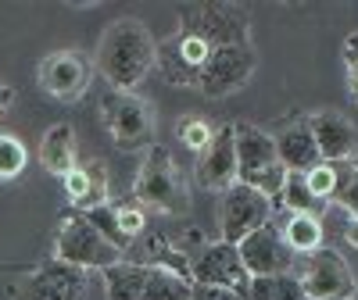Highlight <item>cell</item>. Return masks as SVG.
I'll use <instances>...</instances> for the list:
<instances>
[{
    "mask_svg": "<svg viewBox=\"0 0 358 300\" xmlns=\"http://www.w3.org/2000/svg\"><path fill=\"white\" fill-rule=\"evenodd\" d=\"M86 293H90L86 272L47 261L25 276V283L15 290V300H86Z\"/></svg>",
    "mask_w": 358,
    "mask_h": 300,
    "instance_id": "5bb4252c",
    "label": "cell"
},
{
    "mask_svg": "<svg viewBox=\"0 0 358 300\" xmlns=\"http://www.w3.org/2000/svg\"><path fill=\"white\" fill-rule=\"evenodd\" d=\"M351 168H355L351 161H348V165H330V161H319L315 168H308V172H305V186H308L312 200H315V204H322V200H334V197H341V190H344V183H348Z\"/></svg>",
    "mask_w": 358,
    "mask_h": 300,
    "instance_id": "44dd1931",
    "label": "cell"
},
{
    "mask_svg": "<svg viewBox=\"0 0 358 300\" xmlns=\"http://www.w3.org/2000/svg\"><path fill=\"white\" fill-rule=\"evenodd\" d=\"M197 183L212 193H226L236 183V143L233 126H219L212 143L197 154Z\"/></svg>",
    "mask_w": 358,
    "mask_h": 300,
    "instance_id": "2e32d148",
    "label": "cell"
},
{
    "mask_svg": "<svg viewBox=\"0 0 358 300\" xmlns=\"http://www.w3.org/2000/svg\"><path fill=\"white\" fill-rule=\"evenodd\" d=\"M297 283L305 290V300H351L358 290L348 261L330 247H319L315 254H305Z\"/></svg>",
    "mask_w": 358,
    "mask_h": 300,
    "instance_id": "30bf717a",
    "label": "cell"
},
{
    "mask_svg": "<svg viewBox=\"0 0 358 300\" xmlns=\"http://www.w3.org/2000/svg\"><path fill=\"white\" fill-rule=\"evenodd\" d=\"M40 161L50 175H69L76 168V133L69 122H57L43 133V143H40Z\"/></svg>",
    "mask_w": 358,
    "mask_h": 300,
    "instance_id": "d6986e66",
    "label": "cell"
},
{
    "mask_svg": "<svg viewBox=\"0 0 358 300\" xmlns=\"http://www.w3.org/2000/svg\"><path fill=\"white\" fill-rule=\"evenodd\" d=\"M101 118L104 129L111 133L118 150H143L155 143V114L151 104L136 93H122V89H108L101 97Z\"/></svg>",
    "mask_w": 358,
    "mask_h": 300,
    "instance_id": "8992f818",
    "label": "cell"
},
{
    "mask_svg": "<svg viewBox=\"0 0 358 300\" xmlns=\"http://www.w3.org/2000/svg\"><path fill=\"white\" fill-rule=\"evenodd\" d=\"M337 200L344 204L348 218H358V165L351 168V175H348V183H344V190H341Z\"/></svg>",
    "mask_w": 358,
    "mask_h": 300,
    "instance_id": "83f0119b",
    "label": "cell"
},
{
    "mask_svg": "<svg viewBox=\"0 0 358 300\" xmlns=\"http://www.w3.org/2000/svg\"><path fill=\"white\" fill-rule=\"evenodd\" d=\"M248 11L236 4H194L179 11V33L204 40L212 50L229 43H248Z\"/></svg>",
    "mask_w": 358,
    "mask_h": 300,
    "instance_id": "52a82bcc",
    "label": "cell"
},
{
    "mask_svg": "<svg viewBox=\"0 0 358 300\" xmlns=\"http://www.w3.org/2000/svg\"><path fill=\"white\" fill-rule=\"evenodd\" d=\"M351 300H358V290H355V297H351Z\"/></svg>",
    "mask_w": 358,
    "mask_h": 300,
    "instance_id": "1f68e13d",
    "label": "cell"
},
{
    "mask_svg": "<svg viewBox=\"0 0 358 300\" xmlns=\"http://www.w3.org/2000/svg\"><path fill=\"white\" fill-rule=\"evenodd\" d=\"M133 200L151 211L162 215H183L187 204H190V190H187V179L179 172L172 150L162 143H151L143 154V165L136 172V186H133Z\"/></svg>",
    "mask_w": 358,
    "mask_h": 300,
    "instance_id": "7a4b0ae2",
    "label": "cell"
},
{
    "mask_svg": "<svg viewBox=\"0 0 358 300\" xmlns=\"http://www.w3.org/2000/svg\"><path fill=\"white\" fill-rule=\"evenodd\" d=\"M308 129H312V140H315V150H319L322 161H330V165L355 161V154H358V129H355V122L348 114L322 107V111H315L308 118Z\"/></svg>",
    "mask_w": 358,
    "mask_h": 300,
    "instance_id": "9a60e30c",
    "label": "cell"
},
{
    "mask_svg": "<svg viewBox=\"0 0 358 300\" xmlns=\"http://www.w3.org/2000/svg\"><path fill=\"white\" fill-rule=\"evenodd\" d=\"M155 57H158V43L151 36V29L140 18H118L104 29V36L97 43L94 68H101V75L111 82V89L133 93L151 75Z\"/></svg>",
    "mask_w": 358,
    "mask_h": 300,
    "instance_id": "6da1fadb",
    "label": "cell"
},
{
    "mask_svg": "<svg viewBox=\"0 0 358 300\" xmlns=\"http://www.w3.org/2000/svg\"><path fill=\"white\" fill-rule=\"evenodd\" d=\"M273 140H276V158L287 172H308L322 161L315 150V140H312V129H308V118H290Z\"/></svg>",
    "mask_w": 358,
    "mask_h": 300,
    "instance_id": "e0dca14e",
    "label": "cell"
},
{
    "mask_svg": "<svg viewBox=\"0 0 358 300\" xmlns=\"http://www.w3.org/2000/svg\"><path fill=\"white\" fill-rule=\"evenodd\" d=\"M54 261L57 264H69V268H79V272H86V268H111L122 261V250H115L108 239L86 222V215L72 211L62 218V225H57V236H54Z\"/></svg>",
    "mask_w": 358,
    "mask_h": 300,
    "instance_id": "5b68a950",
    "label": "cell"
},
{
    "mask_svg": "<svg viewBox=\"0 0 358 300\" xmlns=\"http://www.w3.org/2000/svg\"><path fill=\"white\" fill-rule=\"evenodd\" d=\"M244 300H305V290H301V283H297L294 272L262 276V279H251Z\"/></svg>",
    "mask_w": 358,
    "mask_h": 300,
    "instance_id": "7402d4cb",
    "label": "cell"
},
{
    "mask_svg": "<svg viewBox=\"0 0 358 300\" xmlns=\"http://www.w3.org/2000/svg\"><path fill=\"white\" fill-rule=\"evenodd\" d=\"M287 247L294 254H315L319 247H326V232H322V222L315 215H287V225L280 229Z\"/></svg>",
    "mask_w": 358,
    "mask_h": 300,
    "instance_id": "ffe728a7",
    "label": "cell"
},
{
    "mask_svg": "<svg viewBox=\"0 0 358 300\" xmlns=\"http://www.w3.org/2000/svg\"><path fill=\"white\" fill-rule=\"evenodd\" d=\"M273 211L276 207L265 193H258L255 186H244V183H233L219 204V239L241 243L244 236H251L255 229L273 222Z\"/></svg>",
    "mask_w": 358,
    "mask_h": 300,
    "instance_id": "9c48e42d",
    "label": "cell"
},
{
    "mask_svg": "<svg viewBox=\"0 0 358 300\" xmlns=\"http://www.w3.org/2000/svg\"><path fill=\"white\" fill-rule=\"evenodd\" d=\"M11 100H15V89H8V86H0V114H4V111L11 107Z\"/></svg>",
    "mask_w": 358,
    "mask_h": 300,
    "instance_id": "4dcf8cb0",
    "label": "cell"
},
{
    "mask_svg": "<svg viewBox=\"0 0 358 300\" xmlns=\"http://www.w3.org/2000/svg\"><path fill=\"white\" fill-rule=\"evenodd\" d=\"M233 143H236V183L255 186L268 200H276L287 183V168L276 158V140L251 122L233 126Z\"/></svg>",
    "mask_w": 358,
    "mask_h": 300,
    "instance_id": "3957f363",
    "label": "cell"
},
{
    "mask_svg": "<svg viewBox=\"0 0 358 300\" xmlns=\"http://www.w3.org/2000/svg\"><path fill=\"white\" fill-rule=\"evenodd\" d=\"M90 79H94V61L83 50H54L40 61V89L62 104L79 100L90 89Z\"/></svg>",
    "mask_w": 358,
    "mask_h": 300,
    "instance_id": "7c38bea8",
    "label": "cell"
},
{
    "mask_svg": "<svg viewBox=\"0 0 358 300\" xmlns=\"http://www.w3.org/2000/svg\"><path fill=\"white\" fill-rule=\"evenodd\" d=\"M65 197H69V204L72 207H79V211H90V207H101V204H108V172H104V165H76L65 179Z\"/></svg>",
    "mask_w": 358,
    "mask_h": 300,
    "instance_id": "ac0fdd59",
    "label": "cell"
},
{
    "mask_svg": "<svg viewBox=\"0 0 358 300\" xmlns=\"http://www.w3.org/2000/svg\"><path fill=\"white\" fill-rule=\"evenodd\" d=\"M236 250H241V261H244L251 279L283 276V272H290V268H294V250L287 247L280 225H273V222L255 229L251 236H244L241 243H236Z\"/></svg>",
    "mask_w": 358,
    "mask_h": 300,
    "instance_id": "4fadbf2b",
    "label": "cell"
},
{
    "mask_svg": "<svg viewBox=\"0 0 358 300\" xmlns=\"http://www.w3.org/2000/svg\"><path fill=\"white\" fill-rule=\"evenodd\" d=\"M187 300H244L241 293H233V290H219V286H190V297Z\"/></svg>",
    "mask_w": 358,
    "mask_h": 300,
    "instance_id": "f1b7e54d",
    "label": "cell"
},
{
    "mask_svg": "<svg viewBox=\"0 0 358 300\" xmlns=\"http://www.w3.org/2000/svg\"><path fill=\"white\" fill-rule=\"evenodd\" d=\"M104 297L108 300H187L190 297V279L176 276L169 268H151V264H133L118 261L104 268Z\"/></svg>",
    "mask_w": 358,
    "mask_h": 300,
    "instance_id": "277c9868",
    "label": "cell"
},
{
    "mask_svg": "<svg viewBox=\"0 0 358 300\" xmlns=\"http://www.w3.org/2000/svg\"><path fill=\"white\" fill-rule=\"evenodd\" d=\"M190 283L197 286H219V290H233V293H248L251 276L241 261L236 243L215 239V243H204L197 254H190Z\"/></svg>",
    "mask_w": 358,
    "mask_h": 300,
    "instance_id": "8fae6325",
    "label": "cell"
},
{
    "mask_svg": "<svg viewBox=\"0 0 358 300\" xmlns=\"http://www.w3.org/2000/svg\"><path fill=\"white\" fill-rule=\"evenodd\" d=\"M344 239L358 250V218H348V225H344Z\"/></svg>",
    "mask_w": 358,
    "mask_h": 300,
    "instance_id": "f546056e",
    "label": "cell"
},
{
    "mask_svg": "<svg viewBox=\"0 0 358 300\" xmlns=\"http://www.w3.org/2000/svg\"><path fill=\"white\" fill-rule=\"evenodd\" d=\"M258 68V54L248 43H229V47H215L212 57L204 61V68L197 72V89L204 97H229L236 89H244V82L255 75Z\"/></svg>",
    "mask_w": 358,
    "mask_h": 300,
    "instance_id": "ba28073f",
    "label": "cell"
},
{
    "mask_svg": "<svg viewBox=\"0 0 358 300\" xmlns=\"http://www.w3.org/2000/svg\"><path fill=\"white\" fill-rule=\"evenodd\" d=\"M176 136H179V143H183L187 150H194V154H201V150L212 143V136H215V129L204 122V118H197V114H190V118H183L179 122V129H176Z\"/></svg>",
    "mask_w": 358,
    "mask_h": 300,
    "instance_id": "484cf974",
    "label": "cell"
},
{
    "mask_svg": "<svg viewBox=\"0 0 358 300\" xmlns=\"http://www.w3.org/2000/svg\"><path fill=\"white\" fill-rule=\"evenodd\" d=\"M344 68H348V89L351 100L358 104V33H351L344 40Z\"/></svg>",
    "mask_w": 358,
    "mask_h": 300,
    "instance_id": "4316f807",
    "label": "cell"
},
{
    "mask_svg": "<svg viewBox=\"0 0 358 300\" xmlns=\"http://www.w3.org/2000/svg\"><path fill=\"white\" fill-rule=\"evenodd\" d=\"M276 200H280L276 207H287L290 215H312L315 200H312V193H308V186H305V172H287L283 193H280Z\"/></svg>",
    "mask_w": 358,
    "mask_h": 300,
    "instance_id": "d4e9b609",
    "label": "cell"
},
{
    "mask_svg": "<svg viewBox=\"0 0 358 300\" xmlns=\"http://www.w3.org/2000/svg\"><path fill=\"white\" fill-rule=\"evenodd\" d=\"M29 165V150L18 136L11 133H0V183H11V179H18Z\"/></svg>",
    "mask_w": 358,
    "mask_h": 300,
    "instance_id": "cb8c5ba5",
    "label": "cell"
},
{
    "mask_svg": "<svg viewBox=\"0 0 358 300\" xmlns=\"http://www.w3.org/2000/svg\"><path fill=\"white\" fill-rule=\"evenodd\" d=\"M111 211H115V225H118V232H122V239L133 247L136 239L147 232V211L136 204V200H111Z\"/></svg>",
    "mask_w": 358,
    "mask_h": 300,
    "instance_id": "603a6c76",
    "label": "cell"
}]
</instances>
